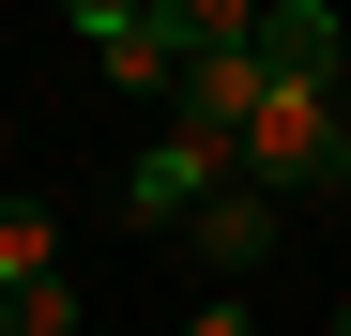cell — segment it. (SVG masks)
Wrapping results in <instances>:
<instances>
[{
	"instance_id": "cell-1",
	"label": "cell",
	"mask_w": 351,
	"mask_h": 336,
	"mask_svg": "<svg viewBox=\"0 0 351 336\" xmlns=\"http://www.w3.org/2000/svg\"><path fill=\"white\" fill-rule=\"evenodd\" d=\"M351 168V123H336V77H275V107L245 123V184L260 199H321Z\"/></svg>"
},
{
	"instance_id": "cell-2",
	"label": "cell",
	"mask_w": 351,
	"mask_h": 336,
	"mask_svg": "<svg viewBox=\"0 0 351 336\" xmlns=\"http://www.w3.org/2000/svg\"><path fill=\"white\" fill-rule=\"evenodd\" d=\"M77 46H107V77H123V92H184L199 16H184V0H92V16H77Z\"/></svg>"
},
{
	"instance_id": "cell-3",
	"label": "cell",
	"mask_w": 351,
	"mask_h": 336,
	"mask_svg": "<svg viewBox=\"0 0 351 336\" xmlns=\"http://www.w3.org/2000/svg\"><path fill=\"white\" fill-rule=\"evenodd\" d=\"M229 184H245V153H229V138H184V123H168L138 168H123V214H138V230H184V214H214Z\"/></svg>"
},
{
	"instance_id": "cell-4",
	"label": "cell",
	"mask_w": 351,
	"mask_h": 336,
	"mask_svg": "<svg viewBox=\"0 0 351 336\" xmlns=\"http://www.w3.org/2000/svg\"><path fill=\"white\" fill-rule=\"evenodd\" d=\"M46 275H62V214H46L31 184H0V306L46 291Z\"/></svg>"
},
{
	"instance_id": "cell-5",
	"label": "cell",
	"mask_w": 351,
	"mask_h": 336,
	"mask_svg": "<svg viewBox=\"0 0 351 336\" xmlns=\"http://www.w3.org/2000/svg\"><path fill=\"white\" fill-rule=\"evenodd\" d=\"M199 260H214V275H260V260H275V199H260V184H229V199L199 214Z\"/></svg>"
},
{
	"instance_id": "cell-6",
	"label": "cell",
	"mask_w": 351,
	"mask_h": 336,
	"mask_svg": "<svg viewBox=\"0 0 351 336\" xmlns=\"http://www.w3.org/2000/svg\"><path fill=\"white\" fill-rule=\"evenodd\" d=\"M336 46H351V31L321 16V0H275V16H260V62H275V77H336Z\"/></svg>"
},
{
	"instance_id": "cell-7",
	"label": "cell",
	"mask_w": 351,
	"mask_h": 336,
	"mask_svg": "<svg viewBox=\"0 0 351 336\" xmlns=\"http://www.w3.org/2000/svg\"><path fill=\"white\" fill-rule=\"evenodd\" d=\"M0 336H92V321H77V275H46V291H16V321H0Z\"/></svg>"
},
{
	"instance_id": "cell-8",
	"label": "cell",
	"mask_w": 351,
	"mask_h": 336,
	"mask_svg": "<svg viewBox=\"0 0 351 336\" xmlns=\"http://www.w3.org/2000/svg\"><path fill=\"white\" fill-rule=\"evenodd\" d=\"M184 336H260V321H245V291H199V321H184Z\"/></svg>"
},
{
	"instance_id": "cell-9",
	"label": "cell",
	"mask_w": 351,
	"mask_h": 336,
	"mask_svg": "<svg viewBox=\"0 0 351 336\" xmlns=\"http://www.w3.org/2000/svg\"><path fill=\"white\" fill-rule=\"evenodd\" d=\"M336 336H351V306H336Z\"/></svg>"
}]
</instances>
